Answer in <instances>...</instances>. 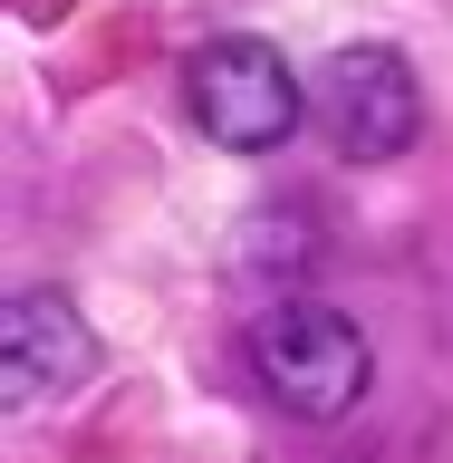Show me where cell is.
Instances as JSON below:
<instances>
[{
  "instance_id": "obj_3",
  "label": "cell",
  "mask_w": 453,
  "mask_h": 463,
  "mask_svg": "<svg viewBox=\"0 0 453 463\" xmlns=\"http://www.w3.org/2000/svg\"><path fill=\"white\" fill-rule=\"evenodd\" d=\"M318 126H328V145L357 155V165L405 155L415 126H425L415 68H405L396 49H338V58H328V78H318Z\"/></svg>"
},
{
  "instance_id": "obj_1",
  "label": "cell",
  "mask_w": 453,
  "mask_h": 463,
  "mask_svg": "<svg viewBox=\"0 0 453 463\" xmlns=\"http://www.w3.org/2000/svg\"><path fill=\"white\" fill-rule=\"evenodd\" d=\"M251 376L299 425H338L347 405L367 396L376 357H367V338H357V318L318 309V299H280V309L251 318Z\"/></svg>"
},
{
  "instance_id": "obj_2",
  "label": "cell",
  "mask_w": 453,
  "mask_h": 463,
  "mask_svg": "<svg viewBox=\"0 0 453 463\" xmlns=\"http://www.w3.org/2000/svg\"><path fill=\"white\" fill-rule=\"evenodd\" d=\"M184 107H193V126L222 155H280L289 126H299V68H289L270 39H212V49H193V68H184Z\"/></svg>"
},
{
  "instance_id": "obj_4",
  "label": "cell",
  "mask_w": 453,
  "mask_h": 463,
  "mask_svg": "<svg viewBox=\"0 0 453 463\" xmlns=\"http://www.w3.org/2000/svg\"><path fill=\"white\" fill-rule=\"evenodd\" d=\"M97 376V328L78 318L68 289H20L0 309V386L10 405H39V396H78Z\"/></svg>"
}]
</instances>
